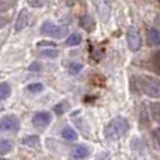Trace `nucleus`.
<instances>
[{
    "mask_svg": "<svg viewBox=\"0 0 160 160\" xmlns=\"http://www.w3.org/2000/svg\"><path fill=\"white\" fill-rule=\"evenodd\" d=\"M72 155H73V158L78 160L87 159L88 156H90V149H88L86 145H78V146L72 150Z\"/></svg>",
    "mask_w": 160,
    "mask_h": 160,
    "instance_id": "nucleus-9",
    "label": "nucleus"
},
{
    "mask_svg": "<svg viewBox=\"0 0 160 160\" xmlns=\"http://www.w3.org/2000/svg\"><path fill=\"white\" fill-rule=\"evenodd\" d=\"M128 129H129V122L124 117H115L105 125L104 136L108 141H118L128 132Z\"/></svg>",
    "mask_w": 160,
    "mask_h": 160,
    "instance_id": "nucleus-1",
    "label": "nucleus"
},
{
    "mask_svg": "<svg viewBox=\"0 0 160 160\" xmlns=\"http://www.w3.org/2000/svg\"><path fill=\"white\" fill-rule=\"evenodd\" d=\"M155 66H156V70H159V52L155 53Z\"/></svg>",
    "mask_w": 160,
    "mask_h": 160,
    "instance_id": "nucleus-25",
    "label": "nucleus"
},
{
    "mask_svg": "<svg viewBox=\"0 0 160 160\" xmlns=\"http://www.w3.org/2000/svg\"><path fill=\"white\" fill-rule=\"evenodd\" d=\"M76 2H78V0H65V3H66L68 7H72V6H75Z\"/></svg>",
    "mask_w": 160,
    "mask_h": 160,
    "instance_id": "nucleus-27",
    "label": "nucleus"
},
{
    "mask_svg": "<svg viewBox=\"0 0 160 160\" xmlns=\"http://www.w3.org/2000/svg\"><path fill=\"white\" fill-rule=\"evenodd\" d=\"M44 90V84L42 83H31V84L27 86V91L28 93H32V94H37L39 91Z\"/></svg>",
    "mask_w": 160,
    "mask_h": 160,
    "instance_id": "nucleus-16",
    "label": "nucleus"
},
{
    "mask_svg": "<svg viewBox=\"0 0 160 160\" xmlns=\"http://www.w3.org/2000/svg\"><path fill=\"white\" fill-rule=\"evenodd\" d=\"M11 150H13V142L8 139H2L0 141V155H6Z\"/></svg>",
    "mask_w": 160,
    "mask_h": 160,
    "instance_id": "nucleus-14",
    "label": "nucleus"
},
{
    "mask_svg": "<svg viewBox=\"0 0 160 160\" xmlns=\"http://www.w3.org/2000/svg\"><path fill=\"white\" fill-rule=\"evenodd\" d=\"M83 41V37L80 35L79 32H73L72 35L68 37L66 39V45L68 47H76V45H80Z\"/></svg>",
    "mask_w": 160,
    "mask_h": 160,
    "instance_id": "nucleus-12",
    "label": "nucleus"
},
{
    "mask_svg": "<svg viewBox=\"0 0 160 160\" xmlns=\"http://www.w3.org/2000/svg\"><path fill=\"white\" fill-rule=\"evenodd\" d=\"M66 102H59V104H56L55 107H53V111H55L56 115H62V114L65 112V110H66Z\"/></svg>",
    "mask_w": 160,
    "mask_h": 160,
    "instance_id": "nucleus-20",
    "label": "nucleus"
},
{
    "mask_svg": "<svg viewBox=\"0 0 160 160\" xmlns=\"http://www.w3.org/2000/svg\"><path fill=\"white\" fill-rule=\"evenodd\" d=\"M150 110H152V111H150V112H152L150 115L153 117V119H155L156 122H159V119H160V118H159V104L150 105Z\"/></svg>",
    "mask_w": 160,
    "mask_h": 160,
    "instance_id": "nucleus-21",
    "label": "nucleus"
},
{
    "mask_svg": "<svg viewBox=\"0 0 160 160\" xmlns=\"http://www.w3.org/2000/svg\"><path fill=\"white\" fill-rule=\"evenodd\" d=\"M58 55H59V51L58 49H55V48H48V49H44V51H41V56H44V58H58Z\"/></svg>",
    "mask_w": 160,
    "mask_h": 160,
    "instance_id": "nucleus-18",
    "label": "nucleus"
},
{
    "mask_svg": "<svg viewBox=\"0 0 160 160\" xmlns=\"http://www.w3.org/2000/svg\"><path fill=\"white\" fill-rule=\"evenodd\" d=\"M41 34L45 37L61 39L68 35V27H65V25H56L52 21H44L41 25Z\"/></svg>",
    "mask_w": 160,
    "mask_h": 160,
    "instance_id": "nucleus-2",
    "label": "nucleus"
},
{
    "mask_svg": "<svg viewBox=\"0 0 160 160\" xmlns=\"http://www.w3.org/2000/svg\"><path fill=\"white\" fill-rule=\"evenodd\" d=\"M37 47H51V48H53L55 44H53V42H48V41H42V42H38Z\"/></svg>",
    "mask_w": 160,
    "mask_h": 160,
    "instance_id": "nucleus-23",
    "label": "nucleus"
},
{
    "mask_svg": "<svg viewBox=\"0 0 160 160\" xmlns=\"http://www.w3.org/2000/svg\"><path fill=\"white\" fill-rule=\"evenodd\" d=\"M20 127L18 118L16 115H6L0 119V131H17Z\"/></svg>",
    "mask_w": 160,
    "mask_h": 160,
    "instance_id": "nucleus-6",
    "label": "nucleus"
},
{
    "mask_svg": "<svg viewBox=\"0 0 160 160\" xmlns=\"http://www.w3.org/2000/svg\"><path fill=\"white\" fill-rule=\"evenodd\" d=\"M127 41H128V47H129L131 51L136 52L139 51L142 45V39H141V34L138 32L135 27H129L127 31Z\"/></svg>",
    "mask_w": 160,
    "mask_h": 160,
    "instance_id": "nucleus-4",
    "label": "nucleus"
},
{
    "mask_svg": "<svg viewBox=\"0 0 160 160\" xmlns=\"http://www.w3.org/2000/svg\"><path fill=\"white\" fill-rule=\"evenodd\" d=\"M6 24H7V18H4V17L0 16V28H3Z\"/></svg>",
    "mask_w": 160,
    "mask_h": 160,
    "instance_id": "nucleus-26",
    "label": "nucleus"
},
{
    "mask_svg": "<svg viewBox=\"0 0 160 160\" xmlns=\"http://www.w3.org/2000/svg\"><path fill=\"white\" fill-rule=\"evenodd\" d=\"M51 121H52V117L47 111H38L32 117V125L38 129H45L51 124Z\"/></svg>",
    "mask_w": 160,
    "mask_h": 160,
    "instance_id": "nucleus-5",
    "label": "nucleus"
},
{
    "mask_svg": "<svg viewBox=\"0 0 160 160\" xmlns=\"http://www.w3.org/2000/svg\"><path fill=\"white\" fill-rule=\"evenodd\" d=\"M30 22V13L27 11V8H21L18 11V16L16 18V24H14V31L16 32H21L27 24Z\"/></svg>",
    "mask_w": 160,
    "mask_h": 160,
    "instance_id": "nucleus-7",
    "label": "nucleus"
},
{
    "mask_svg": "<svg viewBox=\"0 0 160 160\" xmlns=\"http://www.w3.org/2000/svg\"><path fill=\"white\" fill-rule=\"evenodd\" d=\"M146 34H148V42H149V45L158 47L160 42V34H159L158 28H149Z\"/></svg>",
    "mask_w": 160,
    "mask_h": 160,
    "instance_id": "nucleus-10",
    "label": "nucleus"
},
{
    "mask_svg": "<svg viewBox=\"0 0 160 160\" xmlns=\"http://www.w3.org/2000/svg\"><path fill=\"white\" fill-rule=\"evenodd\" d=\"M0 160H8V159H4V158H0Z\"/></svg>",
    "mask_w": 160,
    "mask_h": 160,
    "instance_id": "nucleus-28",
    "label": "nucleus"
},
{
    "mask_svg": "<svg viewBox=\"0 0 160 160\" xmlns=\"http://www.w3.org/2000/svg\"><path fill=\"white\" fill-rule=\"evenodd\" d=\"M79 24H80V27L84 31H87V32H93V31L96 30V20H94L90 14H84V16L80 17Z\"/></svg>",
    "mask_w": 160,
    "mask_h": 160,
    "instance_id": "nucleus-8",
    "label": "nucleus"
},
{
    "mask_svg": "<svg viewBox=\"0 0 160 160\" xmlns=\"http://www.w3.org/2000/svg\"><path fill=\"white\" fill-rule=\"evenodd\" d=\"M28 6H31V7L34 8H39L44 6V0H27Z\"/></svg>",
    "mask_w": 160,
    "mask_h": 160,
    "instance_id": "nucleus-22",
    "label": "nucleus"
},
{
    "mask_svg": "<svg viewBox=\"0 0 160 160\" xmlns=\"http://www.w3.org/2000/svg\"><path fill=\"white\" fill-rule=\"evenodd\" d=\"M139 86H141V90L146 96H149L150 98H159L160 88L158 79L149 78V76H142V78H139Z\"/></svg>",
    "mask_w": 160,
    "mask_h": 160,
    "instance_id": "nucleus-3",
    "label": "nucleus"
},
{
    "mask_svg": "<svg viewBox=\"0 0 160 160\" xmlns=\"http://www.w3.org/2000/svg\"><path fill=\"white\" fill-rule=\"evenodd\" d=\"M39 142V138L37 135H30V136H25L22 139V143L27 145V146H37Z\"/></svg>",
    "mask_w": 160,
    "mask_h": 160,
    "instance_id": "nucleus-17",
    "label": "nucleus"
},
{
    "mask_svg": "<svg viewBox=\"0 0 160 160\" xmlns=\"http://www.w3.org/2000/svg\"><path fill=\"white\" fill-rule=\"evenodd\" d=\"M28 70H30V72H41L42 70V63L41 62H32V63L30 65V66H28Z\"/></svg>",
    "mask_w": 160,
    "mask_h": 160,
    "instance_id": "nucleus-19",
    "label": "nucleus"
},
{
    "mask_svg": "<svg viewBox=\"0 0 160 160\" xmlns=\"http://www.w3.org/2000/svg\"><path fill=\"white\" fill-rule=\"evenodd\" d=\"M62 138L69 141V142H75V141H78V133H76V131L73 129V128L66 127V128H63V131H62Z\"/></svg>",
    "mask_w": 160,
    "mask_h": 160,
    "instance_id": "nucleus-11",
    "label": "nucleus"
},
{
    "mask_svg": "<svg viewBox=\"0 0 160 160\" xmlns=\"http://www.w3.org/2000/svg\"><path fill=\"white\" fill-rule=\"evenodd\" d=\"M82 69H83V65L80 63V62H72V63L69 65V73L72 76L79 75V73L82 72Z\"/></svg>",
    "mask_w": 160,
    "mask_h": 160,
    "instance_id": "nucleus-15",
    "label": "nucleus"
},
{
    "mask_svg": "<svg viewBox=\"0 0 160 160\" xmlns=\"http://www.w3.org/2000/svg\"><path fill=\"white\" fill-rule=\"evenodd\" d=\"M153 138H155V143L159 145V129L153 131Z\"/></svg>",
    "mask_w": 160,
    "mask_h": 160,
    "instance_id": "nucleus-24",
    "label": "nucleus"
},
{
    "mask_svg": "<svg viewBox=\"0 0 160 160\" xmlns=\"http://www.w3.org/2000/svg\"><path fill=\"white\" fill-rule=\"evenodd\" d=\"M10 94H11L10 84H8V83H6V82L0 83V101L8 98V97H10Z\"/></svg>",
    "mask_w": 160,
    "mask_h": 160,
    "instance_id": "nucleus-13",
    "label": "nucleus"
}]
</instances>
